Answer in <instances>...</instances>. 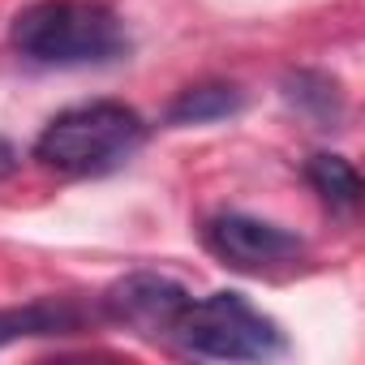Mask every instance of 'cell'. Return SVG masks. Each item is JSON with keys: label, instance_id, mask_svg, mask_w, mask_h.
Listing matches in <instances>:
<instances>
[{"label": "cell", "instance_id": "cell-1", "mask_svg": "<svg viewBox=\"0 0 365 365\" xmlns=\"http://www.w3.org/2000/svg\"><path fill=\"white\" fill-rule=\"evenodd\" d=\"M9 48L39 69H99L129 56V31L108 0H35L9 26Z\"/></svg>", "mask_w": 365, "mask_h": 365}, {"label": "cell", "instance_id": "cell-2", "mask_svg": "<svg viewBox=\"0 0 365 365\" xmlns=\"http://www.w3.org/2000/svg\"><path fill=\"white\" fill-rule=\"evenodd\" d=\"M150 138V125L138 108L120 103V99H91V103H73L65 112H56L31 155L61 176H108L120 172Z\"/></svg>", "mask_w": 365, "mask_h": 365}, {"label": "cell", "instance_id": "cell-3", "mask_svg": "<svg viewBox=\"0 0 365 365\" xmlns=\"http://www.w3.org/2000/svg\"><path fill=\"white\" fill-rule=\"evenodd\" d=\"M163 344L198 361H271L288 352V335L279 331V322L232 288L207 297L190 292Z\"/></svg>", "mask_w": 365, "mask_h": 365}, {"label": "cell", "instance_id": "cell-4", "mask_svg": "<svg viewBox=\"0 0 365 365\" xmlns=\"http://www.w3.org/2000/svg\"><path fill=\"white\" fill-rule=\"evenodd\" d=\"M202 245L211 258H220L228 271H241V275H284L301 267L309 254V245L297 232L241 211L211 215L202 224Z\"/></svg>", "mask_w": 365, "mask_h": 365}, {"label": "cell", "instance_id": "cell-5", "mask_svg": "<svg viewBox=\"0 0 365 365\" xmlns=\"http://www.w3.org/2000/svg\"><path fill=\"white\" fill-rule=\"evenodd\" d=\"M185 297H190L185 284H176V279H168V275H155V271H133V275L116 279V284L103 292L99 314H103L108 322H116V327L142 335V339L163 344V335H168L176 309L185 305Z\"/></svg>", "mask_w": 365, "mask_h": 365}, {"label": "cell", "instance_id": "cell-6", "mask_svg": "<svg viewBox=\"0 0 365 365\" xmlns=\"http://www.w3.org/2000/svg\"><path fill=\"white\" fill-rule=\"evenodd\" d=\"M95 318L91 309H82L69 297H43V301H26V305H9L0 309V348L18 344V339H52V335H78L86 331Z\"/></svg>", "mask_w": 365, "mask_h": 365}, {"label": "cell", "instance_id": "cell-7", "mask_svg": "<svg viewBox=\"0 0 365 365\" xmlns=\"http://www.w3.org/2000/svg\"><path fill=\"white\" fill-rule=\"evenodd\" d=\"M245 112V91L232 82H198L185 86L163 112V125L172 129H190V125H215V120H232Z\"/></svg>", "mask_w": 365, "mask_h": 365}, {"label": "cell", "instance_id": "cell-8", "mask_svg": "<svg viewBox=\"0 0 365 365\" xmlns=\"http://www.w3.org/2000/svg\"><path fill=\"white\" fill-rule=\"evenodd\" d=\"M305 180L335 215H356V207H361V172L344 155H309Z\"/></svg>", "mask_w": 365, "mask_h": 365}, {"label": "cell", "instance_id": "cell-9", "mask_svg": "<svg viewBox=\"0 0 365 365\" xmlns=\"http://www.w3.org/2000/svg\"><path fill=\"white\" fill-rule=\"evenodd\" d=\"M284 95H288V103H292L301 116H309L318 129H335V125L344 120V91H339V82L327 78V73L297 69V73H288Z\"/></svg>", "mask_w": 365, "mask_h": 365}, {"label": "cell", "instance_id": "cell-10", "mask_svg": "<svg viewBox=\"0 0 365 365\" xmlns=\"http://www.w3.org/2000/svg\"><path fill=\"white\" fill-rule=\"evenodd\" d=\"M14 172H18V150L9 138H0V180H9Z\"/></svg>", "mask_w": 365, "mask_h": 365}]
</instances>
